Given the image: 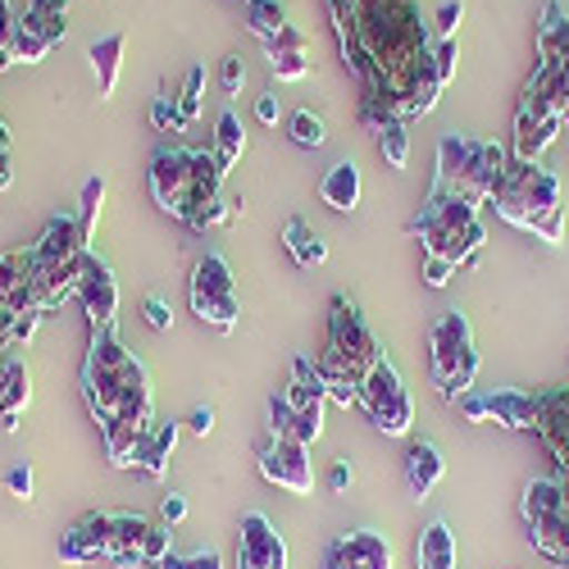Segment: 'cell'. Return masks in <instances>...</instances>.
Returning a JSON list of instances; mask_svg holds the SVG:
<instances>
[{"instance_id": "1", "label": "cell", "mask_w": 569, "mask_h": 569, "mask_svg": "<svg viewBox=\"0 0 569 569\" xmlns=\"http://www.w3.org/2000/svg\"><path fill=\"white\" fill-rule=\"evenodd\" d=\"M342 60L365 87V106L392 119L433 114L442 87L433 78V28L419 0H328Z\"/></svg>"}, {"instance_id": "2", "label": "cell", "mask_w": 569, "mask_h": 569, "mask_svg": "<svg viewBox=\"0 0 569 569\" xmlns=\"http://www.w3.org/2000/svg\"><path fill=\"white\" fill-rule=\"evenodd\" d=\"M82 401L101 429L114 419H156L151 373L119 342L114 328L91 333V347L82 360Z\"/></svg>"}, {"instance_id": "3", "label": "cell", "mask_w": 569, "mask_h": 569, "mask_svg": "<svg viewBox=\"0 0 569 569\" xmlns=\"http://www.w3.org/2000/svg\"><path fill=\"white\" fill-rule=\"evenodd\" d=\"M328 347L315 356V369L323 378V397L338 401V406H360V383L369 378V369L383 360V351H378V338L369 333L365 315L356 310L351 297H333L328 301Z\"/></svg>"}, {"instance_id": "4", "label": "cell", "mask_w": 569, "mask_h": 569, "mask_svg": "<svg viewBox=\"0 0 569 569\" xmlns=\"http://www.w3.org/2000/svg\"><path fill=\"white\" fill-rule=\"evenodd\" d=\"M492 206L506 223L542 237V242H551V247L565 242V206H560V182L551 169L510 160V169L501 173L497 192H492Z\"/></svg>"}, {"instance_id": "5", "label": "cell", "mask_w": 569, "mask_h": 569, "mask_svg": "<svg viewBox=\"0 0 569 569\" xmlns=\"http://www.w3.org/2000/svg\"><path fill=\"white\" fill-rule=\"evenodd\" d=\"M87 256L91 242L78 228V214H56L46 223V232L32 242V306L41 315H56L69 297H78Z\"/></svg>"}, {"instance_id": "6", "label": "cell", "mask_w": 569, "mask_h": 569, "mask_svg": "<svg viewBox=\"0 0 569 569\" xmlns=\"http://www.w3.org/2000/svg\"><path fill=\"white\" fill-rule=\"evenodd\" d=\"M410 237H419L423 256H438L451 260L456 269L479 264L483 242H488V228L479 219V206H469L451 192H429V201L419 206V214L406 223Z\"/></svg>"}, {"instance_id": "7", "label": "cell", "mask_w": 569, "mask_h": 569, "mask_svg": "<svg viewBox=\"0 0 569 569\" xmlns=\"http://www.w3.org/2000/svg\"><path fill=\"white\" fill-rule=\"evenodd\" d=\"M510 169V156L501 141L483 137H447L438 147V173H433V192H451L469 206H488L501 173Z\"/></svg>"}, {"instance_id": "8", "label": "cell", "mask_w": 569, "mask_h": 569, "mask_svg": "<svg viewBox=\"0 0 569 569\" xmlns=\"http://www.w3.org/2000/svg\"><path fill=\"white\" fill-rule=\"evenodd\" d=\"M429 373L433 388L447 401H460L473 392V378H479V351H473V328L465 310H447L433 328H429Z\"/></svg>"}, {"instance_id": "9", "label": "cell", "mask_w": 569, "mask_h": 569, "mask_svg": "<svg viewBox=\"0 0 569 569\" xmlns=\"http://www.w3.org/2000/svg\"><path fill=\"white\" fill-rule=\"evenodd\" d=\"M360 410L369 415V423H373L378 433H388V438H406V433H410L415 401H410L401 373H397V365H392L388 356L378 360V365L369 369V378L360 383Z\"/></svg>"}, {"instance_id": "10", "label": "cell", "mask_w": 569, "mask_h": 569, "mask_svg": "<svg viewBox=\"0 0 569 569\" xmlns=\"http://www.w3.org/2000/svg\"><path fill=\"white\" fill-rule=\"evenodd\" d=\"M192 310L201 323H210L214 333H232L242 319V301H237V282L232 269L219 251H206L192 269Z\"/></svg>"}, {"instance_id": "11", "label": "cell", "mask_w": 569, "mask_h": 569, "mask_svg": "<svg viewBox=\"0 0 569 569\" xmlns=\"http://www.w3.org/2000/svg\"><path fill=\"white\" fill-rule=\"evenodd\" d=\"M456 406L469 423L497 419L501 429H519V433H538V423H542V392H515V388H501V392H488V397L469 392Z\"/></svg>"}, {"instance_id": "12", "label": "cell", "mask_w": 569, "mask_h": 569, "mask_svg": "<svg viewBox=\"0 0 569 569\" xmlns=\"http://www.w3.org/2000/svg\"><path fill=\"white\" fill-rule=\"evenodd\" d=\"M260 473L273 488H288L297 497L315 492V465H310V447L292 442V438H264L260 442Z\"/></svg>"}, {"instance_id": "13", "label": "cell", "mask_w": 569, "mask_h": 569, "mask_svg": "<svg viewBox=\"0 0 569 569\" xmlns=\"http://www.w3.org/2000/svg\"><path fill=\"white\" fill-rule=\"evenodd\" d=\"M192 156L197 151H187V147H164L151 160V197L178 223L187 214V192H192Z\"/></svg>"}, {"instance_id": "14", "label": "cell", "mask_w": 569, "mask_h": 569, "mask_svg": "<svg viewBox=\"0 0 569 569\" xmlns=\"http://www.w3.org/2000/svg\"><path fill=\"white\" fill-rule=\"evenodd\" d=\"M78 297H82V310H87L91 333H101V328H114V315H119V278H114V269H110L106 256H97V251L87 256Z\"/></svg>"}, {"instance_id": "15", "label": "cell", "mask_w": 569, "mask_h": 569, "mask_svg": "<svg viewBox=\"0 0 569 569\" xmlns=\"http://www.w3.org/2000/svg\"><path fill=\"white\" fill-rule=\"evenodd\" d=\"M237 569H288V542L269 525V515L251 510L242 519V542H237Z\"/></svg>"}, {"instance_id": "16", "label": "cell", "mask_w": 569, "mask_h": 569, "mask_svg": "<svg viewBox=\"0 0 569 569\" xmlns=\"http://www.w3.org/2000/svg\"><path fill=\"white\" fill-rule=\"evenodd\" d=\"M323 569H392V542L373 529L342 533L323 547Z\"/></svg>"}, {"instance_id": "17", "label": "cell", "mask_w": 569, "mask_h": 569, "mask_svg": "<svg viewBox=\"0 0 569 569\" xmlns=\"http://www.w3.org/2000/svg\"><path fill=\"white\" fill-rule=\"evenodd\" d=\"M110 529H114V510H91L60 538V565H91L110 556Z\"/></svg>"}, {"instance_id": "18", "label": "cell", "mask_w": 569, "mask_h": 569, "mask_svg": "<svg viewBox=\"0 0 569 569\" xmlns=\"http://www.w3.org/2000/svg\"><path fill=\"white\" fill-rule=\"evenodd\" d=\"M538 438L547 442L551 460L560 465V479H569V388H547V392H542Z\"/></svg>"}, {"instance_id": "19", "label": "cell", "mask_w": 569, "mask_h": 569, "mask_svg": "<svg viewBox=\"0 0 569 569\" xmlns=\"http://www.w3.org/2000/svg\"><path fill=\"white\" fill-rule=\"evenodd\" d=\"M0 306L6 310H37L32 306V247H14L0 256Z\"/></svg>"}, {"instance_id": "20", "label": "cell", "mask_w": 569, "mask_h": 569, "mask_svg": "<svg viewBox=\"0 0 569 569\" xmlns=\"http://www.w3.org/2000/svg\"><path fill=\"white\" fill-rule=\"evenodd\" d=\"M156 519L132 515V510H114V529H110V560L114 569H141V542H147Z\"/></svg>"}, {"instance_id": "21", "label": "cell", "mask_w": 569, "mask_h": 569, "mask_svg": "<svg viewBox=\"0 0 569 569\" xmlns=\"http://www.w3.org/2000/svg\"><path fill=\"white\" fill-rule=\"evenodd\" d=\"M538 64L569 73V10L560 0H547L538 19Z\"/></svg>"}, {"instance_id": "22", "label": "cell", "mask_w": 569, "mask_h": 569, "mask_svg": "<svg viewBox=\"0 0 569 569\" xmlns=\"http://www.w3.org/2000/svg\"><path fill=\"white\" fill-rule=\"evenodd\" d=\"M28 401H32V369H28V360H6V373H0V433L19 429Z\"/></svg>"}, {"instance_id": "23", "label": "cell", "mask_w": 569, "mask_h": 569, "mask_svg": "<svg viewBox=\"0 0 569 569\" xmlns=\"http://www.w3.org/2000/svg\"><path fill=\"white\" fill-rule=\"evenodd\" d=\"M519 510H525L529 533H533V529H547L551 519H560V515L569 510L565 479H533V483L525 488V501H519Z\"/></svg>"}, {"instance_id": "24", "label": "cell", "mask_w": 569, "mask_h": 569, "mask_svg": "<svg viewBox=\"0 0 569 569\" xmlns=\"http://www.w3.org/2000/svg\"><path fill=\"white\" fill-rule=\"evenodd\" d=\"M447 479V456L438 442H415L406 456V483L415 497H429L438 483Z\"/></svg>"}, {"instance_id": "25", "label": "cell", "mask_w": 569, "mask_h": 569, "mask_svg": "<svg viewBox=\"0 0 569 569\" xmlns=\"http://www.w3.org/2000/svg\"><path fill=\"white\" fill-rule=\"evenodd\" d=\"M151 423H156V419H114V423H106L101 438H106V456H110L114 469H132V465H137L141 438L151 433Z\"/></svg>"}, {"instance_id": "26", "label": "cell", "mask_w": 569, "mask_h": 569, "mask_svg": "<svg viewBox=\"0 0 569 569\" xmlns=\"http://www.w3.org/2000/svg\"><path fill=\"white\" fill-rule=\"evenodd\" d=\"M360 114H365V123L373 128V137H378V156L388 160V169H406V164H410V137H406V123L392 119V114H383V110H369V106H360Z\"/></svg>"}, {"instance_id": "27", "label": "cell", "mask_w": 569, "mask_h": 569, "mask_svg": "<svg viewBox=\"0 0 569 569\" xmlns=\"http://www.w3.org/2000/svg\"><path fill=\"white\" fill-rule=\"evenodd\" d=\"M560 128H565L560 119H533V114H519L515 110V160L538 164L542 151L560 137Z\"/></svg>"}, {"instance_id": "28", "label": "cell", "mask_w": 569, "mask_h": 569, "mask_svg": "<svg viewBox=\"0 0 569 569\" xmlns=\"http://www.w3.org/2000/svg\"><path fill=\"white\" fill-rule=\"evenodd\" d=\"M319 197H323L328 210L351 214L360 206V169H356V160H338L333 169H328L319 178Z\"/></svg>"}, {"instance_id": "29", "label": "cell", "mask_w": 569, "mask_h": 569, "mask_svg": "<svg viewBox=\"0 0 569 569\" xmlns=\"http://www.w3.org/2000/svg\"><path fill=\"white\" fill-rule=\"evenodd\" d=\"M415 565H419V569H456V565H460L456 533H451L447 519H433V525L419 533V542H415Z\"/></svg>"}, {"instance_id": "30", "label": "cell", "mask_w": 569, "mask_h": 569, "mask_svg": "<svg viewBox=\"0 0 569 569\" xmlns=\"http://www.w3.org/2000/svg\"><path fill=\"white\" fill-rule=\"evenodd\" d=\"M173 447H178V423H173V419H156V423H151V433L141 438L137 469H147L151 479H164V473H169V460H173Z\"/></svg>"}, {"instance_id": "31", "label": "cell", "mask_w": 569, "mask_h": 569, "mask_svg": "<svg viewBox=\"0 0 569 569\" xmlns=\"http://www.w3.org/2000/svg\"><path fill=\"white\" fill-rule=\"evenodd\" d=\"M19 28L46 37L51 46H60L69 37V0H32V6L19 14Z\"/></svg>"}, {"instance_id": "32", "label": "cell", "mask_w": 569, "mask_h": 569, "mask_svg": "<svg viewBox=\"0 0 569 569\" xmlns=\"http://www.w3.org/2000/svg\"><path fill=\"white\" fill-rule=\"evenodd\" d=\"M123 51H128V37L110 32L91 46V69H97V91L101 97H114L119 91V73H123Z\"/></svg>"}, {"instance_id": "33", "label": "cell", "mask_w": 569, "mask_h": 569, "mask_svg": "<svg viewBox=\"0 0 569 569\" xmlns=\"http://www.w3.org/2000/svg\"><path fill=\"white\" fill-rule=\"evenodd\" d=\"M282 242H288V256L301 264V269H315L328 260V247H323V237L306 223V219H288V228H282Z\"/></svg>"}, {"instance_id": "34", "label": "cell", "mask_w": 569, "mask_h": 569, "mask_svg": "<svg viewBox=\"0 0 569 569\" xmlns=\"http://www.w3.org/2000/svg\"><path fill=\"white\" fill-rule=\"evenodd\" d=\"M242 151H247V128L232 110H223L219 123H214V156H219L223 169H232L237 160H242Z\"/></svg>"}, {"instance_id": "35", "label": "cell", "mask_w": 569, "mask_h": 569, "mask_svg": "<svg viewBox=\"0 0 569 569\" xmlns=\"http://www.w3.org/2000/svg\"><path fill=\"white\" fill-rule=\"evenodd\" d=\"M247 28H251V37H260L264 46L288 28V6H282V0H247Z\"/></svg>"}, {"instance_id": "36", "label": "cell", "mask_w": 569, "mask_h": 569, "mask_svg": "<svg viewBox=\"0 0 569 569\" xmlns=\"http://www.w3.org/2000/svg\"><path fill=\"white\" fill-rule=\"evenodd\" d=\"M206 64H192V69H187L182 73V87H178V114H182V123H192L197 114H201V106H206Z\"/></svg>"}, {"instance_id": "37", "label": "cell", "mask_w": 569, "mask_h": 569, "mask_svg": "<svg viewBox=\"0 0 569 569\" xmlns=\"http://www.w3.org/2000/svg\"><path fill=\"white\" fill-rule=\"evenodd\" d=\"M101 206H106V178H87V187H82V206H78V228H82L87 242L97 237Z\"/></svg>"}, {"instance_id": "38", "label": "cell", "mask_w": 569, "mask_h": 569, "mask_svg": "<svg viewBox=\"0 0 569 569\" xmlns=\"http://www.w3.org/2000/svg\"><path fill=\"white\" fill-rule=\"evenodd\" d=\"M288 137L297 141V147H306V151H319L323 141H328V128H323V119L315 110H297L288 119Z\"/></svg>"}, {"instance_id": "39", "label": "cell", "mask_w": 569, "mask_h": 569, "mask_svg": "<svg viewBox=\"0 0 569 569\" xmlns=\"http://www.w3.org/2000/svg\"><path fill=\"white\" fill-rule=\"evenodd\" d=\"M269 69L278 82H301L310 73V60L301 51H269Z\"/></svg>"}, {"instance_id": "40", "label": "cell", "mask_w": 569, "mask_h": 569, "mask_svg": "<svg viewBox=\"0 0 569 569\" xmlns=\"http://www.w3.org/2000/svg\"><path fill=\"white\" fill-rule=\"evenodd\" d=\"M460 19H465V0H442L433 14V41H456Z\"/></svg>"}, {"instance_id": "41", "label": "cell", "mask_w": 569, "mask_h": 569, "mask_svg": "<svg viewBox=\"0 0 569 569\" xmlns=\"http://www.w3.org/2000/svg\"><path fill=\"white\" fill-rule=\"evenodd\" d=\"M456 60H460V41H433V78L442 91L456 78Z\"/></svg>"}, {"instance_id": "42", "label": "cell", "mask_w": 569, "mask_h": 569, "mask_svg": "<svg viewBox=\"0 0 569 569\" xmlns=\"http://www.w3.org/2000/svg\"><path fill=\"white\" fill-rule=\"evenodd\" d=\"M14 23L19 14L10 10V0H0V73L14 69Z\"/></svg>"}, {"instance_id": "43", "label": "cell", "mask_w": 569, "mask_h": 569, "mask_svg": "<svg viewBox=\"0 0 569 569\" xmlns=\"http://www.w3.org/2000/svg\"><path fill=\"white\" fill-rule=\"evenodd\" d=\"M151 123H156V132H182V128H187L182 114H178V101H173V97H156V106H151Z\"/></svg>"}, {"instance_id": "44", "label": "cell", "mask_w": 569, "mask_h": 569, "mask_svg": "<svg viewBox=\"0 0 569 569\" xmlns=\"http://www.w3.org/2000/svg\"><path fill=\"white\" fill-rule=\"evenodd\" d=\"M156 569H223V560H219V551H197V556H164Z\"/></svg>"}, {"instance_id": "45", "label": "cell", "mask_w": 569, "mask_h": 569, "mask_svg": "<svg viewBox=\"0 0 569 569\" xmlns=\"http://www.w3.org/2000/svg\"><path fill=\"white\" fill-rule=\"evenodd\" d=\"M169 551H173V542H169V525H151L147 542H141V560H147V565H160Z\"/></svg>"}, {"instance_id": "46", "label": "cell", "mask_w": 569, "mask_h": 569, "mask_svg": "<svg viewBox=\"0 0 569 569\" xmlns=\"http://www.w3.org/2000/svg\"><path fill=\"white\" fill-rule=\"evenodd\" d=\"M6 488H10L19 501H32V492H37V479H32V465H28V460H19V465L6 473Z\"/></svg>"}, {"instance_id": "47", "label": "cell", "mask_w": 569, "mask_h": 569, "mask_svg": "<svg viewBox=\"0 0 569 569\" xmlns=\"http://www.w3.org/2000/svg\"><path fill=\"white\" fill-rule=\"evenodd\" d=\"M460 269L451 264V260H438V256H423V282H429V288H447V282L456 278Z\"/></svg>"}, {"instance_id": "48", "label": "cell", "mask_w": 569, "mask_h": 569, "mask_svg": "<svg viewBox=\"0 0 569 569\" xmlns=\"http://www.w3.org/2000/svg\"><path fill=\"white\" fill-rule=\"evenodd\" d=\"M141 315H147V323L156 328V333H169V328H173V310H169V301H164V297H147Z\"/></svg>"}, {"instance_id": "49", "label": "cell", "mask_w": 569, "mask_h": 569, "mask_svg": "<svg viewBox=\"0 0 569 569\" xmlns=\"http://www.w3.org/2000/svg\"><path fill=\"white\" fill-rule=\"evenodd\" d=\"M269 51H301V56H306V51H310V37H306L297 23H288V28H282V32L269 41Z\"/></svg>"}, {"instance_id": "50", "label": "cell", "mask_w": 569, "mask_h": 569, "mask_svg": "<svg viewBox=\"0 0 569 569\" xmlns=\"http://www.w3.org/2000/svg\"><path fill=\"white\" fill-rule=\"evenodd\" d=\"M219 82H223L228 97H237V91H242V82H247V64H242V56H228V60H223Z\"/></svg>"}, {"instance_id": "51", "label": "cell", "mask_w": 569, "mask_h": 569, "mask_svg": "<svg viewBox=\"0 0 569 569\" xmlns=\"http://www.w3.org/2000/svg\"><path fill=\"white\" fill-rule=\"evenodd\" d=\"M256 119L264 128H273L282 119V101H278V91H264V97H256Z\"/></svg>"}, {"instance_id": "52", "label": "cell", "mask_w": 569, "mask_h": 569, "mask_svg": "<svg viewBox=\"0 0 569 569\" xmlns=\"http://www.w3.org/2000/svg\"><path fill=\"white\" fill-rule=\"evenodd\" d=\"M182 519H187V497L169 492V497L160 501V525H182Z\"/></svg>"}, {"instance_id": "53", "label": "cell", "mask_w": 569, "mask_h": 569, "mask_svg": "<svg viewBox=\"0 0 569 569\" xmlns=\"http://www.w3.org/2000/svg\"><path fill=\"white\" fill-rule=\"evenodd\" d=\"M187 429H192L197 438H210V429H214V410H210V406H197L192 415H187Z\"/></svg>"}, {"instance_id": "54", "label": "cell", "mask_w": 569, "mask_h": 569, "mask_svg": "<svg viewBox=\"0 0 569 569\" xmlns=\"http://www.w3.org/2000/svg\"><path fill=\"white\" fill-rule=\"evenodd\" d=\"M351 479H356V473H351V465H347V460H338L333 469H328V488H333V492H347V488H351Z\"/></svg>"}, {"instance_id": "55", "label": "cell", "mask_w": 569, "mask_h": 569, "mask_svg": "<svg viewBox=\"0 0 569 569\" xmlns=\"http://www.w3.org/2000/svg\"><path fill=\"white\" fill-rule=\"evenodd\" d=\"M10 151H0V192H6V187H10V178H14V169H10Z\"/></svg>"}, {"instance_id": "56", "label": "cell", "mask_w": 569, "mask_h": 569, "mask_svg": "<svg viewBox=\"0 0 569 569\" xmlns=\"http://www.w3.org/2000/svg\"><path fill=\"white\" fill-rule=\"evenodd\" d=\"M10 147H14V137H10V123L0 119V151H10Z\"/></svg>"}, {"instance_id": "57", "label": "cell", "mask_w": 569, "mask_h": 569, "mask_svg": "<svg viewBox=\"0 0 569 569\" xmlns=\"http://www.w3.org/2000/svg\"><path fill=\"white\" fill-rule=\"evenodd\" d=\"M6 360H10V356H6V351H0V373H6Z\"/></svg>"}, {"instance_id": "58", "label": "cell", "mask_w": 569, "mask_h": 569, "mask_svg": "<svg viewBox=\"0 0 569 569\" xmlns=\"http://www.w3.org/2000/svg\"><path fill=\"white\" fill-rule=\"evenodd\" d=\"M560 123H565V128H569V106H565V114H560Z\"/></svg>"}]
</instances>
